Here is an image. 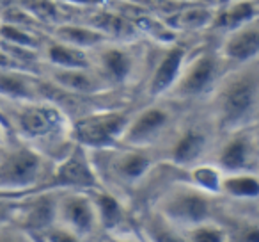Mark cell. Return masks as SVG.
<instances>
[{"mask_svg": "<svg viewBox=\"0 0 259 242\" xmlns=\"http://www.w3.org/2000/svg\"><path fill=\"white\" fill-rule=\"evenodd\" d=\"M50 160L25 141L0 146V196L23 198L37 192L52 169Z\"/></svg>", "mask_w": 259, "mask_h": 242, "instance_id": "3", "label": "cell"}, {"mask_svg": "<svg viewBox=\"0 0 259 242\" xmlns=\"http://www.w3.org/2000/svg\"><path fill=\"white\" fill-rule=\"evenodd\" d=\"M54 40L87 52L108 41L107 36L101 34L98 29H94L93 25H78V23H61V25H57L54 30Z\"/></svg>", "mask_w": 259, "mask_h": 242, "instance_id": "22", "label": "cell"}, {"mask_svg": "<svg viewBox=\"0 0 259 242\" xmlns=\"http://www.w3.org/2000/svg\"><path fill=\"white\" fill-rule=\"evenodd\" d=\"M0 98L6 101L39 100V84L25 70L0 68Z\"/></svg>", "mask_w": 259, "mask_h": 242, "instance_id": "18", "label": "cell"}, {"mask_svg": "<svg viewBox=\"0 0 259 242\" xmlns=\"http://www.w3.org/2000/svg\"><path fill=\"white\" fill-rule=\"evenodd\" d=\"M47 75L48 82L69 94L96 96L108 91L107 84L94 73L93 68H48Z\"/></svg>", "mask_w": 259, "mask_h": 242, "instance_id": "15", "label": "cell"}, {"mask_svg": "<svg viewBox=\"0 0 259 242\" xmlns=\"http://www.w3.org/2000/svg\"><path fill=\"white\" fill-rule=\"evenodd\" d=\"M215 11L208 8H188L170 18L169 27L174 30H201L213 25Z\"/></svg>", "mask_w": 259, "mask_h": 242, "instance_id": "26", "label": "cell"}, {"mask_svg": "<svg viewBox=\"0 0 259 242\" xmlns=\"http://www.w3.org/2000/svg\"><path fill=\"white\" fill-rule=\"evenodd\" d=\"M11 130H9V127H8V123H6V119L0 116V146H4V145H8L9 141H11Z\"/></svg>", "mask_w": 259, "mask_h": 242, "instance_id": "32", "label": "cell"}, {"mask_svg": "<svg viewBox=\"0 0 259 242\" xmlns=\"http://www.w3.org/2000/svg\"><path fill=\"white\" fill-rule=\"evenodd\" d=\"M219 55L224 64L245 66L257 61L259 55V18L247 22L243 25L224 32L222 45L219 48Z\"/></svg>", "mask_w": 259, "mask_h": 242, "instance_id": "14", "label": "cell"}, {"mask_svg": "<svg viewBox=\"0 0 259 242\" xmlns=\"http://www.w3.org/2000/svg\"><path fill=\"white\" fill-rule=\"evenodd\" d=\"M134 112L126 109H101L82 116L71 123V139L89 152L110 150L119 146Z\"/></svg>", "mask_w": 259, "mask_h": 242, "instance_id": "7", "label": "cell"}, {"mask_svg": "<svg viewBox=\"0 0 259 242\" xmlns=\"http://www.w3.org/2000/svg\"><path fill=\"white\" fill-rule=\"evenodd\" d=\"M220 11L215 13L213 27L222 32L243 25L252 20H257V0H231L227 4L220 6Z\"/></svg>", "mask_w": 259, "mask_h": 242, "instance_id": "21", "label": "cell"}, {"mask_svg": "<svg viewBox=\"0 0 259 242\" xmlns=\"http://www.w3.org/2000/svg\"><path fill=\"white\" fill-rule=\"evenodd\" d=\"M20 209V198H9V196H0V226L16 219V214Z\"/></svg>", "mask_w": 259, "mask_h": 242, "instance_id": "31", "label": "cell"}, {"mask_svg": "<svg viewBox=\"0 0 259 242\" xmlns=\"http://www.w3.org/2000/svg\"><path fill=\"white\" fill-rule=\"evenodd\" d=\"M215 141L208 128L201 125H187L176 128L167 139L165 159L172 167L178 169H190L195 164H201L209 159Z\"/></svg>", "mask_w": 259, "mask_h": 242, "instance_id": "11", "label": "cell"}, {"mask_svg": "<svg viewBox=\"0 0 259 242\" xmlns=\"http://www.w3.org/2000/svg\"><path fill=\"white\" fill-rule=\"evenodd\" d=\"M107 155V178L121 189H134L141 185L155 167L151 150L115 146L110 150H100Z\"/></svg>", "mask_w": 259, "mask_h": 242, "instance_id": "10", "label": "cell"}, {"mask_svg": "<svg viewBox=\"0 0 259 242\" xmlns=\"http://www.w3.org/2000/svg\"><path fill=\"white\" fill-rule=\"evenodd\" d=\"M41 242H85L83 238H80L78 235H75L73 231L66 230V228L59 226V224H52L47 230H43L37 235Z\"/></svg>", "mask_w": 259, "mask_h": 242, "instance_id": "30", "label": "cell"}, {"mask_svg": "<svg viewBox=\"0 0 259 242\" xmlns=\"http://www.w3.org/2000/svg\"><path fill=\"white\" fill-rule=\"evenodd\" d=\"M0 242H41L37 235L23 228L16 221H9L0 226Z\"/></svg>", "mask_w": 259, "mask_h": 242, "instance_id": "29", "label": "cell"}, {"mask_svg": "<svg viewBox=\"0 0 259 242\" xmlns=\"http://www.w3.org/2000/svg\"><path fill=\"white\" fill-rule=\"evenodd\" d=\"M91 68L107 84L108 89L115 86H124L134 79L135 55L124 45H115L105 41L100 47L89 50Z\"/></svg>", "mask_w": 259, "mask_h": 242, "instance_id": "13", "label": "cell"}, {"mask_svg": "<svg viewBox=\"0 0 259 242\" xmlns=\"http://www.w3.org/2000/svg\"><path fill=\"white\" fill-rule=\"evenodd\" d=\"M187 57V50L180 45H172L170 48H167V52L158 59V62L151 72V77H149L146 91H148V96L151 100H160L169 93L176 79L180 77Z\"/></svg>", "mask_w": 259, "mask_h": 242, "instance_id": "16", "label": "cell"}, {"mask_svg": "<svg viewBox=\"0 0 259 242\" xmlns=\"http://www.w3.org/2000/svg\"><path fill=\"white\" fill-rule=\"evenodd\" d=\"M224 73L226 64L220 59L219 52L202 50L195 55H188L180 77L163 98L172 103L208 98Z\"/></svg>", "mask_w": 259, "mask_h": 242, "instance_id": "5", "label": "cell"}, {"mask_svg": "<svg viewBox=\"0 0 259 242\" xmlns=\"http://www.w3.org/2000/svg\"><path fill=\"white\" fill-rule=\"evenodd\" d=\"M91 25L98 29L101 34L107 36V40H117V41H128L137 34V29L130 20L124 16L115 15V13H96L91 18Z\"/></svg>", "mask_w": 259, "mask_h": 242, "instance_id": "23", "label": "cell"}, {"mask_svg": "<svg viewBox=\"0 0 259 242\" xmlns=\"http://www.w3.org/2000/svg\"><path fill=\"white\" fill-rule=\"evenodd\" d=\"M91 196V201L96 214L98 230L105 231L107 235L117 237L121 235V228L126 221V209L122 205L121 198L110 189H105L103 185L87 191Z\"/></svg>", "mask_w": 259, "mask_h": 242, "instance_id": "17", "label": "cell"}, {"mask_svg": "<svg viewBox=\"0 0 259 242\" xmlns=\"http://www.w3.org/2000/svg\"><path fill=\"white\" fill-rule=\"evenodd\" d=\"M224 224L227 233V242H259L257 216H240Z\"/></svg>", "mask_w": 259, "mask_h": 242, "instance_id": "27", "label": "cell"}, {"mask_svg": "<svg viewBox=\"0 0 259 242\" xmlns=\"http://www.w3.org/2000/svg\"><path fill=\"white\" fill-rule=\"evenodd\" d=\"M187 242H227L226 228L219 221H208L185 230Z\"/></svg>", "mask_w": 259, "mask_h": 242, "instance_id": "28", "label": "cell"}, {"mask_svg": "<svg viewBox=\"0 0 259 242\" xmlns=\"http://www.w3.org/2000/svg\"><path fill=\"white\" fill-rule=\"evenodd\" d=\"M69 2H75L78 6H91V4H96L98 0H69Z\"/></svg>", "mask_w": 259, "mask_h": 242, "instance_id": "33", "label": "cell"}, {"mask_svg": "<svg viewBox=\"0 0 259 242\" xmlns=\"http://www.w3.org/2000/svg\"><path fill=\"white\" fill-rule=\"evenodd\" d=\"M257 127L243 128L226 134L220 143H217L209 155L222 175L226 173H257L259 162V145H257Z\"/></svg>", "mask_w": 259, "mask_h": 242, "instance_id": "9", "label": "cell"}, {"mask_svg": "<svg viewBox=\"0 0 259 242\" xmlns=\"http://www.w3.org/2000/svg\"><path fill=\"white\" fill-rule=\"evenodd\" d=\"M219 196L229 199L233 203H250L255 205L259 198V178L257 173H226L222 175Z\"/></svg>", "mask_w": 259, "mask_h": 242, "instance_id": "19", "label": "cell"}, {"mask_svg": "<svg viewBox=\"0 0 259 242\" xmlns=\"http://www.w3.org/2000/svg\"><path fill=\"white\" fill-rule=\"evenodd\" d=\"M11 112L8 116L9 130L18 134L20 141L36 146L48 157V152L59 148L71 137V123L64 111L45 100L9 101Z\"/></svg>", "mask_w": 259, "mask_h": 242, "instance_id": "2", "label": "cell"}, {"mask_svg": "<svg viewBox=\"0 0 259 242\" xmlns=\"http://www.w3.org/2000/svg\"><path fill=\"white\" fill-rule=\"evenodd\" d=\"M96 187H101V182L93 167L89 152L75 143V146L57 159L55 166H52L47 180L37 192L91 191Z\"/></svg>", "mask_w": 259, "mask_h": 242, "instance_id": "8", "label": "cell"}, {"mask_svg": "<svg viewBox=\"0 0 259 242\" xmlns=\"http://www.w3.org/2000/svg\"><path fill=\"white\" fill-rule=\"evenodd\" d=\"M215 130L222 135L257 127L259 75L257 61L226 70L220 82L208 96Z\"/></svg>", "mask_w": 259, "mask_h": 242, "instance_id": "1", "label": "cell"}, {"mask_svg": "<svg viewBox=\"0 0 259 242\" xmlns=\"http://www.w3.org/2000/svg\"><path fill=\"white\" fill-rule=\"evenodd\" d=\"M141 231L144 235L146 242H187L185 240V231L172 226L169 221L153 210L144 221H142Z\"/></svg>", "mask_w": 259, "mask_h": 242, "instance_id": "24", "label": "cell"}, {"mask_svg": "<svg viewBox=\"0 0 259 242\" xmlns=\"http://www.w3.org/2000/svg\"><path fill=\"white\" fill-rule=\"evenodd\" d=\"M155 212L180 230H188L215 219V196H209L190 182H176L156 199Z\"/></svg>", "mask_w": 259, "mask_h": 242, "instance_id": "4", "label": "cell"}, {"mask_svg": "<svg viewBox=\"0 0 259 242\" xmlns=\"http://www.w3.org/2000/svg\"><path fill=\"white\" fill-rule=\"evenodd\" d=\"M160 100L163 101L153 100L148 107L132 114L119 146L153 150L160 146V143H167V139L176 130V111L172 101L165 98Z\"/></svg>", "mask_w": 259, "mask_h": 242, "instance_id": "6", "label": "cell"}, {"mask_svg": "<svg viewBox=\"0 0 259 242\" xmlns=\"http://www.w3.org/2000/svg\"><path fill=\"white\" fill-rule=\"evenodd\" d=\"M114 242H132V240H130V238H126V237H122V235H117Z\"/></svg>", "mask_w": 259, "mask_h": 242, "instance_id": "34", "label": "cell"}, {"mask_svg": "<svg viewBox=\"0 0 259 242\" xmlns=\"http://www.w3.org/2000/svg\"><path fill=\"white\" fill-rule=\"evenodd\" d=\"M55 224L66 228L87 242L98 230L96 214L87 191H55Z\"/></svg>", "mask_w": 259, "mask_h": 242, "instance_id": "12", "label": "cell"}, {"mask_svg": "<svg viewBox=\"0 0 259 242\" xmlns=\"http://www.w3.org/2000/svg\"><path fill=\"white\" fill-rule=\"evenodd\" d=\"M187 178L192 185L201 189L202 192L219 198L220 182H222V171H220L213 162L204 160V162L192 166L190 169H187Z\"/></svg>", "mask_w": 259, "mask_h": 242, "instance_id": "25", "label": "cell"}, {"mask_svg": "<svg viewBox=\"0 0 259 242\" xmlns=\"http://www.w3.org/2000/svg\"><path fill=\"white\" fill-rule=\"evenodd\" d=\"M41 57L48 68H91L89 52L80 50L62 41H48L41 45Z\"/></svg>", "mask_w": 259, "mask_h": 242, "instance_id": "20", "label": "cell"}]
</instances>
